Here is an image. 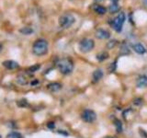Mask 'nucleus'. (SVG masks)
Wrapping results in <instances>:
<instances>
[{
	"label": "nucleus",
	"instance_id": "nucleus-1",
	"mask_svg": "<svg viewBox=\"0 0 147 138\" xmlns=\"http://www.w3.org/2000/svg\"><path fill=\"white\" fill-rule=\"evenodd\" d=\"M56 66L63 75H70L74 70V63L70 58L59 59L56 63Z\"/></svg>",
	"mask_w": 147,
	"mask_h": 138
},
{
	"label": "nucleus",
	"instance_id": "nucleus-2",
	"mask_svg": "<svg viewBox=\"0 0 147 138\" xmlns=\"http://www.w3.org/2000/svg\"><path fill=\"white\" fill-rule=\"evenodd\" d=\"M48 52V43L44 39L37 40L33 46H32V53L37 56H41V55L46 54Z\"/></svg>",
	"mask_w": 147,
	"mask_h": 138
},
{
	"label": "nucleus",
	"instance_id": "nucleus-3",
	"mask_svg": "<svg viewBox=\"0 0 147 138\" xmlns=\"http://www.w3.org/2000/svg\"><path fill=\"white\" fill-rule=\"evenodd\" d=\"M76 22V18L72 14H63L59 18V25L63 29H68L70 28L74 23Z\"/></svg>",
	"mask_w": 147,
	"mask_h": 138
},
{
	"label": "nucleus",
	"instance_id": "nucleus-4",
	"mask_svg": "<svg viewBox=\"0 0 147 138\" xmlns=\"http://www.w3.org/2000/svg\"><path fill=\"white\" fill-rule=\"evenodd\" d=\"M125 18H126L125 13L121 12V13H119V15L111 21V26L117 32L121 31L122 26L124 24V22H125Z\"/></svg>",
	"mask_w": 147,
	"mask_h": 138
},
{
	"label": "nucleus",
	"instance_id": "nucleus-5",
	"mask_svg": "<svg viewBox=\"0 0 147 138\" xmlns=\"http://www.w3.org/2000/svg\"><path fill=\"white\" fill-rule=\"evenodd\" d=\"M95 47V43L92 39H83L79 43V50L82 53H89Z\"/></svg>",
	"mask_w": 147,
	"mask_h": 138
},
{
	"label": "nucleus",
	"instance_id": "nucleus-6",
	"mask_svg": "<svg viewBox=\"0 0 147 138\" xmlns=\"http://www.w3.org/2000/svg\"><path fill=\"white\" fill-rule=\"evenodd\" d=\"M81 118L84 122L91 123L96 121V114L94 110H85L81 114Z\"/></svg>",
	"mask_w": 147,
	"mask_h": 138
},
{
	"label": "nucleus",
	"instance_id": "nucleus-7",
	"mask_svg": "<svg viewBox=\"0 0 147 138\" xmlns=\"http://www.w3.org/2000/svg\"><path fill=\"white\" fill-rule=\"evenodd\" d=\"M104 76V72L102 69H96L93 72V75H92V82L96 84V83H98L101 79H102V77Z\"/></svg>",
	"mask_w": 147,
	"mask_h": 138
},
{
	"label": "nucleus",
	"instance_id": "nucleus-8",
	"mask_svg": "<svg viewBox=\"0 0 147 138\" xmlns=\"http://www.w3.org/2000/svg\"><path fill=\"white\" fill-rule=\"evenodd\" d=\"M96 37L99 40H105V39H109L110 37V33L109 31L106 30L104 29H98V30L96 31L95 33Z\"/></svg>",
	"mask_w": 147,
	"mask_h": 138
},
{
	"label": "nucleus",
	"instance_id": "nucleus-9",
	"mask_svg": "<svg viewBox=\"0 0 147 138\" xmlns=\"http://www.w3.org/2000/svg\"><path fill=\"white\" fill-rule=\"evenodd\" d=\"M136 87H139V89L147 87V76L142 75L138 77L136 81Z\"/></svg>",
	"mask_w": 147,
	"mask_h": 138
},
{
	"label": "nucleus",
	"instance_id": "nucleus-10",
	"mask_svg": "<svg viewBox=\"0 0 147 138\" xmlns=\"http://www.w3.org/2000/svg\"><path fill=\"white\" fill-rule=\"evenodd\" d=\"M3 66L6 67L8 70H14V69L18 68V64L13 60H6V61L3 62Z\"/></svg>",
	"mask_w": 147,
	"mask_h": 138
},
{
	"label": "nucleus",
	"instance_id": "nucleus-11",
	"mask_svg": "<svg viewBox=\"0 0 147 138\" xmlns=\"http://www.w3.org/2000/svg\"><path fill=\"white\" fill-rule=\"evenodd\" d=\"M47 89L51 92H57L62 89V84H60L58 82H53L47 85Z\"/></svg>",
	"mask_w": 147,
	"mask_h": 138
},
{
	"label": "nucleus",
	"instance_id": "nucleus-12",
	"mask_svg": "<svg viewBox=\"0 0 147 138\" xmlns=\"http://www.w3.org/2000/svg\"><path fill=\"white\" fill-rule=\"evenodd\" d=\"M132 49L134 50V52L139 54H144L146 53V48L141 43H135L132 45Z\"/></svg>",
	"mask_w": 147,
	"mask_h": 138
},
{
	"label": "nucleus",
	"instance_id": "nucleus-13",
	"mask_svg": "<svg viewBox=\"0 0 147 138\" xmlns=\"http://www.w3.org/2000/svg\"><path fill=\"white\" fill-rule=\"evenodd\" d=\"M93 9L96 13H98V15H104V14L107 12V9L104 7L103 6H100V5H96L93 7Z\"/></svg>",
	"mask_w": 147,
	"mask_h": 138
},
{
	"label": "nucleus",
	"instance_id": "nucleus-14",
	"mask_svg": "<svg viewBox=\"0 0 147 138\" xmlns=\"http://www.w3.org/2000/svg\"><path fill=\"white\" fill-rule=\"evenodd\" d=\"M16 81L18 84H20L21 86H24L28 83V79L24 75H18L16 78Z\"/></svg>",
	"mask_w": 147,
	"mask_h": 138
},
{
	"label": "nucleus",
	"instance_id": "nucleus-15",
	"mask_svg": "<svg viewBox=\"0 0 147 138\" xmlns=\"http://www.w3.org/2000/svg\"><path fill=\"white\" fill-rule=\"evenodd\" d=\"M108 58H109L108 52H102L98 54H96V59H98V61H99V62H103Z\"/></svg>",
	"mask_w": 147,
	"mask_h": 138
},
{
	"label": "nucleus",
	"instance_id": "nucleus-16",
	"mask_svg": "<svg viewBox=\"0 0 147 138\" xmlns=\"http://www.w3.org/2000/svg\"><path fill=\"white\" fill-rule=\"evenodd\" d=\"M109 11L111 13V14L117 13V12L119 11V6L117 3H113V4H111L109 7Z\"/></svg>",
	"mask_w": 147,
	"mask_h": 138
},
{
	"label": "nucleus",
	"instance_id": "nucleus-17",
	"mask_svg": "<svg viewBox=\"0 0 147 138\" xmlns=\"http://www.w3.org/2000/svg\"><path fill=\"white\" fill-rule=\"evenodd\" d=\"M20 32L23 35H30L31 33H33V29L29 27H24V28H21L20 30Z\"/></svg>",
	"mask_w": 147,
	"mask_h": 138
},
{
	"label": "nucleus",
	"instance_id": "nucleus-18",
	"mask_svg": "<svg viewBox=\"0 0 147 138\" xmlns=\"http://www.w3.org/2000/svg\"><path fill=\"white\" fill-rule=\"evenodd\" d=\"M114 125H115V127H116L117 132H118L119 133H121L122 132V129H123V127H122V123H121V121H119V120H118V119L115 120V121H114Z\"/></svg>",
	"mask_w": 147,
	"mask_h": 138
},
{
	"label": "nucleus",
	"instance_id": "nucleus-19",
	"mask_svg": "<svg viewBox=\"0 0 147 138\" xmlns=\"http://www.w3.org/2000/svg\"><path fill=\"white\" fill-rule=\"evenodd\" d=\"M119 53L122 54V55H127L130 53V50H129L128 46L126 43H123L121 47V51H119Z\"/></svg>",
	"mask_w": 147,
	"mask_h": 138
},
{
	"label": "nucleus",
	"instance_id": "nucleus-20",
	"mask_svg": "<svg viewBox=\"0 0 147 138\" xmlns=\"http://www.w3.org/2000/svg\"><path fill=\"white\" fill-rule=\"evenodd\" d=\"M7 138H22V136L18 132H11L7 135Z\"/></svg>",
	"mask_w": 147,
	"mask_h": 138
},
{
	"label": "nucleus",
	"instance_id": "nucleus-21",
	"mask_svg": "<svg viewBox=\"0 0 147 138\" xmlns=\"http://www.w3.org/2000/svg\"><path fill=\"white\" fill-rule=\"evenodd\" d=\"M17 104H18V107H20V108H24V107H28V106H29V102L27 101V99L18 100L17 102Z\"/></svg>",
	"mask_w": 147,
	"mask_h": 138
},
{
	"label": "nucleus",
	"instance_id": "nucleus-22",
	"mask_svg": "<svg viewBox=\"0 0 147 138\" xmlns=\"http://www.w3.org/2000/svg\"><path fill=\"white\" fill-rule=\"evenodd\" d=\"M118 43V41L117 40H111V41H109V43H107V48L108 49H113L115 46L117 45Z\"/></svg>",
	"mask_w": 147,
	"mask_h": 138
},
{
	"label": "nucleus",
	"instance_id": "nucleus-23",
	"mask_svg": "<svg viewBox=\"0 0 147 138\" xmlns=\"http://www.w3.org/2000/svg\"><path fill=\"white\" fill-rule=\"evenodd\" d=\"M40 68V64H34V66H30V67L29 68V72H30V73H34V72H36V71H38Z\"/></svg>",
	"mask_w": 147,
	"mask_h": 138
},
{
	"label": "nucleus",
	"instance_id": "nucleus-24",
	"mask_svg": "<svg viewBox=\"0 0 147 138\" xmlns=\"http://www.w3.org/2000/svg\"><path fill=\"white\" fill-rule=\"evenodd\" d=\"M133 103H134L135 105H137V106H140V105H142V99H140V98L135 99L134 100H133Z\"/></svg>",
	"mask_w": 147,
	"mask_h": 138
},
{
	"label": "nucleus",
	"instance_id": "nucleus-25",
	"mask_svg": "<svg viewBox=\"0 0 147 138\" xmlns=\"http://www.w3.org/2000/svg\"><path fill=\"white\" fill-rule=\"evenodd\" d=\"M116 64H117V62H113L112 64H111V66H110V67H111V68H110V71H111V72H114L115 70H116Z\"/></svg>",
	"mask_w": 147,
	"mask_h": 138
},
{
	"label": "nucleus",
	"instance_id": "nucleus-26",
	"mask_svg": "<svg viewBox=\"0 0 147 138\" xmlns=\"http://www.w3.org/2000/svg\"><path fill=\"white\" fill-rule=\"evenodd\" d=\"M47 126H48V128H50V129H53L54 128V123L53 122H49L48 124H47Z\"/></svg>",
	"mask_w": 147,
	"mask_h": 138
},
{
	"label": "nucleus",
	"instance_id": "nucleus-27",
	"mask_svg": "<svg viewBox=\"0 0 147 138\" xmlns=\"http://www.w3.org/2000/svg\"><path fill=\"white\" fill-rule=\"evenodd\" d=\"M2 49H3V45H2L1 43H0V52L2 51Z\"/></svg>",
	"mask_w": 147,
	"mask_h": 138
},
{
	"label": "nucleus",
	"instance_id": "nucleus-28",
	"mask_svg": "<svg viewBox=\"0 0 147 138\" xmlns=\"http://www.w3.org/2000/svg\"><path fill=\"white\" fill-rule=\"evenodd\" d=\"M144 5H145V7H147V0H144Z\"/></svg>",
	"mask_w": 147,
	"mask_h": 138
},
{
	"label": "nucleus",
	"instance_id": "nucleus-29",
	"mask_svg": "<svg viewBox=\"0 0 147 138\" xmlns=\"http://www.w3.org/2000/svg\"><path fill=\"white\" fill-rule=\"evenodd\" d=\"M110 1H112L113 3H117V2L119 1V0H110Z\"/></svg>",
	"mask_w": 147,
	"mask_h": 138
},
{
	"label": "nucleus",
	"instance_id": "nucleus-30",
	"mask_svg": "<svg viewBox=\"0 0 147 138\" xmlns=\"http://www.w3.org/2000/svg\"><path fill=\"white\" fill-rule=\"evenodd\" d=\"M105 138H115V137H112V136H107V137H105Z\"/></svg>",
	"mask_w": 147,
	"mask_h": 138
},
{
	"label": "nucleus",
	"instance_id": "nucleus-31",
	"mask_svg": "<svg viewBox=\"0 0 147 138\" xmlns=\"http://www.w3.org/2000/svg\"><path fill=\"white\" fill-rule=\"evenodd\" d=\"M95 1H96V2H101L102 0H95Z\"/></svg>",
	"mask_w": 147,
	"mask_h": 138
},
{
	"label": "nucleus",
	"instance_id": "nucleus-32",
	"mask_svg": "<svg viewBox=\"0 0 147 138\" xmlns=\"http://www.w3.org/2000/svg\"><path fill=\"white\" fill-rule=\"evenodd\" d=\"M0 138H2V137H1V135H0Z\"/></svg>",
	"mask_w": 147,
	"mask_h": 138
},
{
	"label": "nucleus",
	"instance_id": "nucleus-33",
	"mask_svg": "<svg viewBox=\"0 0 147 138\" xmlns=\"http://www.w3.org/2000/svg\"><path fill=\"white\" fill-rule=\"evenodd\" d=\"M72 1H73V0H72Z\"/></svg>",
	"mask_w": 147,
	"mask_h": 138
}]
</instances>
